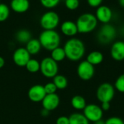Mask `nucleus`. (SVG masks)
<instances>
[{"instance_id": "nucleus-19", "label": "nucleus", "mask_w": 124, "mask_h": 124, "mask_svg": "<svg viewBox=\"0 0 124 124\" xmlns=\"http://www.w3.org/2000/svg\"><path fill=\"white\" fill-rule=\"evenodd\" d=\"M71 106L76 110H84L86 106V102L84 97L80 95L74 96L70 101Z\"/></svg>"}, {"instance_id": "nucleus-33", "label": "nucleus", "mask_w": 124, "mask_h": 124, "mask_svg": "<svg viewBox=\"0 0 124 124\" xmlns=\"http://www.w3.org/2000/svg\"><path fill=\"white\" fill-rule=\"evenodd\" d=\"M100 107L103 112L108 111L110 108V102H102V103H101Z\"/></svg>"}, {"instance_id": "nucleus-11", "label": "nucleus", "mask_w": 124, "mask_h": 124, "mask_svg": "<svg viewBox=\"0 0 124 124\" xmlns=\"http://www.w3.org/2000/svg\"><path fill=\"white\" fill-rule=\"evenodd\" d=\"M95 16L98 22L107 24L109 23L113 18V11L109 7L102 4L97 8Z\"/></svg>"}, {"instance_id": "nucleus-4", "label": "nucleus", "mask_w": 124, "mask_h": 124, "mask_svg": "<svg viewBox=\"0 0 124 124\" xmlns=\"http://www.w3.org/2000/svg\"><path fill=\"white\" fill-rule=\"evenodd\" d=\"M39 22L44 30H54L60 23V17L56 12L49 10L41 15Z\"/></svg>"}, {"instance_id": "nucleus-31", "label": "nucleus", "mask_w": 124, "mask_h": 124, "mask_svg": "<svg viewBox=\"0 0 124 124\" xmlns=\"http://www.w3.org/2000/svg\"><path fill=\"white\" fill-rule=\"evenodd\" d=\"M87 4L92 7H98L102 5L103 0H86Z\"/></svg>"}, {"instance_id": "nucleus-32", "label": "nucleus", "mask_w": 124, "mask_h": 124, "mask_svg": "<svg viewBox=\"0 0 124 124\" xmlns=\"http://www.w3.org/2000/svg\"><path fill=\"white\" fill-rule=\"evenodd\" d=\"M56 124H69V118L67 116H60L56 120Z\"/></svg>"}, {"instance_id": "nucleus-6", "label": "nucleus", "mask_w": 124, "mask_h": 124, "mask_svg": "<svg viewBox=\"0 0 124 124\" xmlns=\"http://www.w3.org/2000/svg\"><path fill=\"white\" fill-rule=\"evenodd\" d=\"M59 67L57 63L51 57H46L40 63V71L41 74L47 78H54L58 75Z\"/></svg>"}, {"instance_id": "nucleus-13", "label": "nucleus", "mask_w": 124, "mask_h": 124, "mask_svg": "<svg viewBox=\"0 0 124 124\" xmlns=\"http://www.w3.org/2000/svg\"><path fill=\"white\" fill-rule=\"evenodd\" d=\"M60 97L57 94H46L44 99L42 100V106L43 109L46 110L47 111L50 112L57 109L60 105Z\"/></svg>"}, {"instance_id": "nucleus-1", "label": "nucleus", "mask_w": 124, "mask_h": 124, "mask_svg": "<svg viewBox=\"0 0 124 124\" xmlns=\"http://www.w3.org/2000/svg\"><path fill=\"white\" fill-rule=\"evenodd\" d=\"M63 49L66 58L71 61H80L85 54V45L83 41L78 38L72 37L66 41Z\"/></svg>"}, {"instance_id": "nucleus-18", "label": "nucleus", "mask_w": 124, "mask_h": 124, "mask_svg": "<svg viewBox=\"0 0 124 124\" xmlns=\"http://www.w3.org/2000/svg\"><path fill=\"white\" fill-rule=\"evenodd\" d=\"M41 45L39 40V39H31L26 43L25 49L29 53V54L31 55H36L39 53L41 50Z\"/></svg>"}, {"instance_id": "nucleus-30", "label": "nucleus", "mask_w": 124, "mask_h": 124, "mask_svg": "<svg viewBox=\"0 0 124 124\" xmlns=\"http://www.w3.org/2000/svg\"><path fill=\"white\" fill-rule=\"evenodd\" d=\"M105 124H124V121L119 117L113 116L105 121Z\"/></svg>"}, {"instance_id": "nucleus-16", "label": "nucleus", "mask_w": 124, "mask_h": 124, "mask_svg": "<svg viewBox=\"0 0 124 124\" xmlns=\"http://www.w3.org/2000/svg\"><path fill=\"white\" fill-rule=\"evenodd\" d=\"M10 8L17 13H24L30 8L29 0H11Z\"/></svg>"}, {"instance_id": "nucleus-20", "label": "nucleus", "mask_w": 124, "mask_h": 124, "mask_svg": "<svg viewBox=\"0 0 124 124\" xmlns=\"http://www.w3.org/2000/svg\"><path fill=\"white\" fill-rule=\"evenodd\" d=\"M69 124H89V121L84 115L79 113L71 114L69 117Z\"/></svg>"}, {"instance_id": "nucleus-23", "label": "nucleus", "mask_w": 124, "mask_h": 124, "mask_svg": "<svg viewBox=\"0 0 124 124\" xmlns=\"http://www.w3.org/2000/svg\"><path fill=\"white\" fill-rule=\"evenodd\" d=\"M53 83L55 85L57 89L63 90L65 89L68 86V80L67 78L62 75H57L53 78Z\"/></svg>"}, {"instance_id": "nucleus-2", "label": "nucleus", "mask_w": 124, "mask_h": 124, "mask_svg": "<svg viewBox=\"0 0 124 124\" xmlns=\"http://www.w3.org/2000/svg\"><path fill=\"white\" fill-rule=\"evenodd\" d=\"M76 23L78 33L88 34L95 30L98 24V20L95 15L90 12H85L77 18Z\"/></svg>"}, {"instance_id": "nucleus-25", "label": "nucleus", "mask_w": 124, "mask_h": 124, "mask_svg": "<svg viewBox=\"0 0 124 124\" xmlns=\"http://www.w3.org/2000/svg\"><path fill=\"white\" fill-rule=\"evenodd\" d=\"M9 7L4 3H0V22L6 21L9 16Z\"/></svg>"}, {"instance_id": "nucleus-3", "label": "nucleus", "mask_w": 124, "mask_h": 124, "mask_svg": "<svg viewBox=\"0 0 124 124\" xmlns=\"http://www.w3.org/2000/svg\"><path fill=\"white\" fill-rule=\"evenodd\" d=\"M39 40L41 48L47 50H53L60 47V36L55 30H44L39 35Z\"/></svg>"}, {"instance_id": "nucleus-15", "label": "nucleus", "mask_w": 124, "mask_h": 124, "mask_svg": "<svg viewBox=\"0 0 124 124\" xmlns=\"http://www.w3.org/2000/svg\"><path fill=\"white\" fill-rule=\"evenodd\" d=\"M60 30L64 35L70 37H73L78 33L76 23L72 20L64 21L61 24Z\"/></svg>"}, {"instance_id": "nucleus-28", "label": "nucleus", "mask_w": 124, "mask_h": 124, "mask_svg": "<svg viewBox=\"0 0 124 124\" xmlns=\"http://www.w3.org/2000/svg\"><path fill=\"white\" fill-rule=\"evenodd\" d=\"M79 0H65V5L70 10H75L79 7Z\"/></svg>"}, {"instance_id": "nucleus-9", "label": "nucleus", "mask_w": 124, "mask_h": 124, "mask_svg": "<svg viewBox=\"0 0 124 124\" xmlns=\"http://www.w3.org/2000/svg\"><path fill=\"white\" fill-rule=\"evenodd\" d=\"M94 66L89 63L86 60L81 61L77 67V75L82 80L88 81L91 80L94 77Z\"/></svg>"}, {"instance_id": "nucleus-24", "label": "nucleus", "mask_w": 124, "mask_h": 124, "mask_svg": "<svg viewBox=\"0 0 124 124\" xmlns=\"http://www.w3.org/2000/svg\"><path fill=\"white\" fill-rule=\"evenodd\" d=\"M25 67L31 73H36L40 71V62H39L36 59L31 58Z\"/></svg>"}, {"instance_id": "nucleus-5", "label": "nucleus", "mask_w": 124, "mask_h": 124, "mask_svg": "<svg viewBox=\"0 0 124 124\" xmlns=\"http://www.w3.org/2000/svg\"><path fill=\"white\" fill-rule=\"evenodd\" d=\"M116 89L114 86L110 83H103L97 88L96 91V96L99 102H110L115 96Z\"/></svg>"}, {"instance_id": "nucleus-17", "label": "nucleus", "mask_w": 124, "mask_h": 124, "mask_svg": "<svg viewBox=\"0 0 124 124\" xmlns=\"http://www.w3.org/2000/svg\"><path fill=\"white\" fill-rule=\"evenodd\" d=\"M86 60L93 66H97L100 64L103 61L104 56L102 52L98 50H94L87 55Z\"/></svg>"}, {"instance_id": "nucleus-38", "label": "nucleus", "mask_w": 124, "mask_h": 124, "mask_svg": "<svg viewBox=\"0 0 124 124\" xmlns=\"http://www.w3.org/2000/svg\"><path fill=\"white\" fill-rule=\"evenodd\" d=\"M121 31H122V33L124 34V26H123V28H122V29H121Z\"/></svg>"}, {"instance_id": "nucleus-7", "label": "nucleus", "mask_w": 124, "mask_h": 124, "mask_svg": "<svg viewBox=\"0 0 124 124\" xmlns=\"http://www.w3.org/2000/svg\"><path fill=\"white\" fill-rule=\"evenodd\" d=\"M116 36V29L114 26L107 23L103 24L97 34V40L103 45L111 42Z\"/></svg>"}, {"instance_id": "nucleus-10", "label": "nucleus", "mask_w": 124, "mask_h": 124, "mask_svg": "<svg viewBox=\"0 0 124 124\" xmlns=\"http://www.w3.org/2000/svg\"><path fill=\"white\" fill-rule=\"evenodd\" d=\"M14 63L20 67H25L28 61L31 59V55L25 48H19L15 50L12 56Z\"/></svg>"}, {"instance_id": "nucleus-34", "label": "nucleus", "mask_w": 124, "mask_h": 124, "mask_svg": "<svg viewBox=\"0 0 124 124\" xmlns=\"http://www.w3.org/2000/svg\"><path fill=\"white\" fill-rule=\"evenodd\" d=\"M49 111H47L46 110H45V109H43L42 110H41V115H42V116H44V117H46V116H48L49 115Z\"/></svg>"}, {"instance_id": "nucleus-36", "label": "nucleus", "mask_w": 124, "mask_h": 124, "mask_svg": "<svg viewBox=\"0 0 124 124\" xmlns=\"http://www.w3.org/2000/svg\"><path fill=\"white\" fill-rule=\"evenodd\" d=\"M93 124H105V121H104L102 119V120H100L98 121H96L94 123H93Z\"/></svg>"}, {"instance_id": "nucleus-29", "label": "nucleus", "mask_w": 124, "mask_h": 124, "mask_svg": "<svg viewBox=\"0 0 124 124\" xmlns=\"http://www.w3.org/2000/svg\"><path fill=\"white\" fill-rule=\"evenodd\" d=\"M45 92L46 94H56V91L57 90V87L55 86V85L53 83V82L52 83H46L45 86H44Z\"/></svg>"}, {"instance_id": "nucleus-14", "label": "nucleus", "mask_w": 124, "mask_h": 124, "mask_svg": "<svg viewBox=\"0 0 124 124\" xmlns=\"http://www.w3.org/2000/svg\"><path fill=\"white\" fill-rule=\"evenodd\" d=\"M111 58L116 61L124 60V41L118 40L113 42L110 48Z\"/></svg>"}, {"instance_id": "nucleus-26", "label": "nucleus", "mask_w": 124, "mask_h": 124, "mask_svg": "<svg viewBox=\"0 0 124 124\" xmlns=\"http://www.w3.org/2000/svg\"><path fill=\"white\" fill-rule=\"evenodd\" d=\"M113 86L116 91L124 94V74H122L118 77Z\"/></svg>"}, {"instance_id": "nucleus-8", "label": "nucleus", "mask_w": 124, "mask_h": 124, "mask_svg": "<svg viewBox=\"0 0 124 124\" xmlns=\"http://www.w3.org/2000/svg\"><path fill=\"white\" fill-rule=\"evenodd\" d=\"M83 111L84 115L89 122L94 123L102 119L104 112L102 111L101 107L96 104L86 105Z\"/></svg>"}, {"instance_id": "nucleus-22", "label": "nucleus", "mask_w": 124, "mask_h": 124, "mask_svg": "<svg viewBox=\"0 0 124 124\" xmlns=\"http://www.w3.org/2000/svg\"><path fill=\"white\" fill-rule=\"evenodd\" d=\"M51 52H52L51 53V58L54 61H55L57 63L62 61L66 58L65 53L63 48L58 47V48L54 49L53 50H52Z\"/></svg>"}, {"instance_id": "nucleus-35", "label": "nucleus", "mask_w": 124, "mask_h": 124, "mask_svg": "<svg viewBox=\"0 0 124 124\" xmlns=\"http://www.w3.org/2000/svg\"><path fill=\"white\" fill-rule=\"evenodd\" d=\"M5 64V61L4 59V58H2L1 56H0V69H1Z\"/></svg>"}, {"instance_id": "nucleus-21", "label": "nucleus", "mask_w": 124, "mask_h": 124, "mask_svg": "<svg viewBox=\"0 0 124 124\" xmlns=\"http://www.w3.org/2000/svg\"><path fill=\"white\" fill-rule=\"evenodd\" d=\"M16 39L20 43H27L31 38V34L29 31L26 29H21L16 33Z\"/></svg>"}, {"instance_id": "nucleus-12", "label": "nucleus", "mask_w": 124, "mask_h": 124, "mask_svg": "<svg viewBox=\"0 0 124 124\" xmlns=\"http://www.w3.org/2000/svg\"><path fill=\"white\" fill-rule=\"evenodd\" d=\"M46 95L44 86L35 85L31 87L28 92L29 99L33 102H41L45 96Z\"/></svg>"}, {"instance_id": "nucleus-37", "label": "nucleus", "mask_w": 124, "mask_h": 124, "mask_svg": "<svg viewBox=\"0 0 124 124\" xmlns=\"http://www.w3.org/2000/svg\"><path fill=\"white\" fill-rule=\"evenodd\" d=\"M118 2L122 7H124V0H118Z\"/></svg>"}, {"instance_id": "nucleus-27", "label": "nucleus", "mask_w": 124, "mask_h": 124, "mask_svg": "<svg viewBox=\"0 0 124 124\" xmlns=\"http://www.w3.org/2000/svg\"><path fill=\"white\" fill-rule=\"evenodd\" d=\"M60 0H40L41 4L46 9H52L57 7Z\"/></svg>"}]
</instances>
